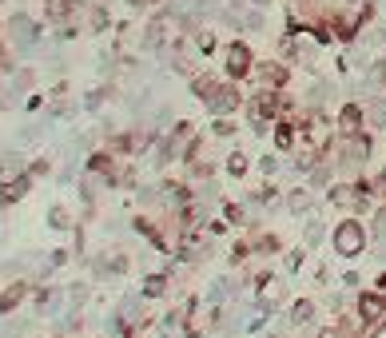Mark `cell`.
I'll use <instances>...</instances> for the list:
<instances>
[{
  "instance_id": "cell-2",
  "label": "cell",
  "mask_w": 386,
  "mask_h": 338,
  "mask_svg": "<svg viewBox=\"0 0 386 338\" xmlns=\"http://www.w3.org/2000/svg\"><path fill=\"white\" fill-rule=\"evenodd\" d=\"M247 64H251V52L243 48V44H235V48H231V72H247Z\"/></svg>"
},
{
  "instance_id": "cell-1",
  "label": "cell",
  "mask_w": 386,
  "mask_h": 338,
  "mask_svg": "<svg viewBox=\"0 0 386 338\" xmlns=\"http://www.w3.org/2000/svg\"><path fill=\"white\" fill-rule=\"evenodd\" d=\"M359 247H362V231L359 227H343V231H338V251H359Z\"/></svg>"
}]
</instances>
